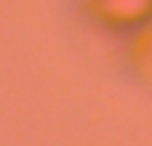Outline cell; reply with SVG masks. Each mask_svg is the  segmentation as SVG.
Returning <instances> with one entry per match:
<instances>
[{"instance_id": "cell-1", "label": "cell", "mask_w": 152, "mask_h": 146, "mask_svg": "<svg viewBox=\"0 0 152 146\" xmlns=\"http://www.w3.org/2000/svg\"><path fill=\"white\" fill-rule=\"evenodd\" d=\"M86 11L107 29H131L152 16V0H86Z\"/></svg>"}]
</instances>
